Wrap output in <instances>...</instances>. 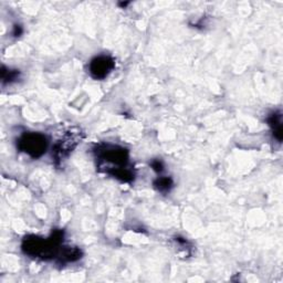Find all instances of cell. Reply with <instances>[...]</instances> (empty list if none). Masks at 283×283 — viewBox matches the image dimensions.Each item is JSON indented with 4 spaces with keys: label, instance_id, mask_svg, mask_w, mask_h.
I'll return each mask as SVG.
<instances>
[{
    "label": "cell",
    "instance_id": "obj_12",
    "mask_svg": "<svg viewBox=\"0 0 283 283\" xmlns=\"http://www.w3.org/2000/svg\"><path fill=\"white\" fill-rule=\"evenodd\" d=\"M128 5H129V3H122V4H119V6H122V7H127Z\"/></svg>",
    "mask_w": 283,
    "mask_h": 283
},
{
    "label": "cell",
    "instance_id": "obj_5",
    "mask_svg": "<svg viewBox=\"0 0 283 283\" xmlns=\"http://www.w3.org/2000/svg\"><path fill=\"white\" fill-rule=\"evenodd\" d=\"M80 135L79 132L77 133H72V132H69V133L62 138L61 141L55 144V146L53 148L54 150V159L55 161H62V159H65L69 154L72 152V149L77 146V144L79 143Z\"/></svg>",
    "mask_w": 283,
    "mask_h": 283
},
{
    "label": "cell",
    "instance_id": "obj_8",
    "mask_svg": "<svg viewBox=\"0 0 283 283\" xmlns=\"http://www.w3.org/2000/svg\"><path fill=\"white\" fill-rule=\"evenodd\" d=\"M173 186V179L171 177H167V176H162V177L154 180V187L162 194H167L171 192Z\"/></svg>",
    "mask_w": 283,
    "mask_h": 283
},
{
    "label": "cell",
    "instance_id": "obj_4",
    "mask_svg": "<svg viewBox=\"0 0 283 283\" xmlns=\"http://www.w3.org/2000/svg\"><path fill=\"white\" fill-rule=\"evenodd\" d=\"M115 68V61L110 55H98L93 58L89 65V72L96 80H103Z\"/></svg>",
    "mask_w": 283,
    "mask_h": 283
},
{
    "label": "cell",
    "instance_id": "obj_2",
    "mask_svg": "<svg viewBox=\"0 0 283 283\" xmlns=\"http://www.w3.org/2000/svg\"><path fill=\"white\" fill-rule=\"evenodd\" d=\"M64 230L55 229L51 236L45 239L38 236H27L22 240L21 248L27 256L41 260H51L60 255L64 242Z\"/></svg>",
    "mask_w": 283,
    "mask_h": 283
},
{
    "label": "cell",
    "instance_id": "obj_10",
    "mask_svg": "<svg viewBox=\"0 0 283 283\" xmlns=\"http://www.w3.org/2000/svg\"><path fill=\"white\" fill-rule=\"evenodd\" d=\"M150 167H152L157 174H161L164 171V164L160 160H154L150 162Z\"/></svg>",
    "mask_w": 283,
    "mask_h": 283
},
{
    "label": "cell",
    "instance_id": "obj_11",
    "mask_svg": "<svg viewBox=\"0 0 283 283\" xmlns=\"http://www.w3.org/2000/svg\"><path fill=\"white\" fill-rule=\"evenodd\" d=\"M21 34H22L21 26H19V24H16V26L14 27V33H12V35H14L15 37H19V36H21Z\"/></svg>",
    "mask_w": 283,
    "mask_h": 283
},
{
    "label": "cell",
    "instance_id": "obj_1",
    "mask_svg": "<svg viewBox=\"0 0 283 283\" xmlns=\"http://www.w3.org/2000/svg\"><path fill=\"white\" fill-rule=\"evenodd\" d=\"M93 150L101 171L122 183H132L134 180L135 174L129 164L130 154L127 148L112 144H99Z\"/></svg>",
    "mask_w": 283,
    "mask_h": 283
},
{
    "label": "cell",
    "instance_id": "obj_9",
    "mask_svg": "<svg viewBox=\"0 0 283 283\" xmlns=\"http://www.w3.org/2000/svg\"><path fill=\"white\" fill-rule=\"evenodd\" d=\"M19 72L18 70H11V69H7L6 67H3L2 69V81L3 83H12L15 82V81L19 78Z\"/></svg>",
    "mask_w": 283,
    "mask_h": 283
},
{
    "label": "cell",
    "instance_id": "obj_3",
    "mask_svg": "<svg viewBox=\"0 0 283 283\" xmlns=\"http://www.w3.org/2000/svg\"><path fill=\"white\" fill-rule=\"evenodd\" d=\"M17 147L33 159H39L47 152L48 138L41 133H24L17 141Z\"/></svg>",
    "mask_w": 283,
    "mask_h": 283
},
{
    "label": "cell",
    "instance_id": "obj_7",
    "mask_svg": "<svg viewBox=\"0 0 283 283\" xmlns=\"http://www.w3.org/2000/svg\"><path fill=\"white\" fill-rule=\"evenodd\" d=\"M58 258L61 262H75L82 258V251L77 247L66 246L61 248Z\"/></svg>",
    "mask_w": 283,
    "mask_h": 283
},
{
    "label": "cell",
    "instance_id": "obj_6",
    "mask_svg": "<svg viewBox=\"0 0 283 283\" xmlns=\"http://www.w3.org/2000/svg\"><path fill=\"white\" fill-rule=\"evenodd\" d=\"M269 127L271 128L273 136L279 143L282 142V114L281 112H272L267 118Z\"/></svg>",
    "mask_w": 283,
    "mask_h": 283
}]
</instances>
